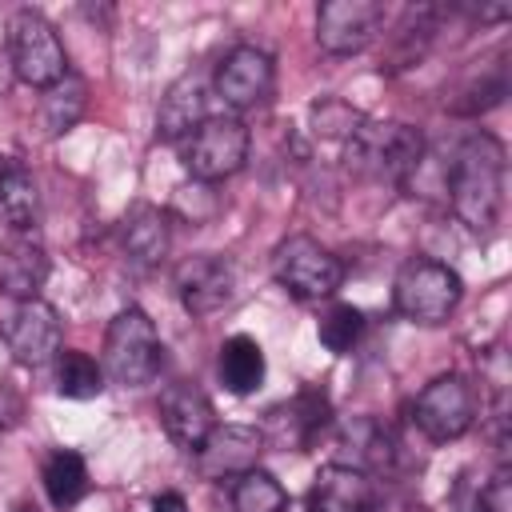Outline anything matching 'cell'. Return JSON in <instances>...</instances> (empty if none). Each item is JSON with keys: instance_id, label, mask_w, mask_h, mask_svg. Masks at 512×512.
Returning <instances> with one entry per match:
<instances>
[{"instance_id": "cell-1", "label": "cell", "mask_w": 512, "mask_h": 512, "mask_svg": "<svg viewBox=\"0 0 512 512\" xmlns=\"http://www.w3.org/2000/svg\"><path fill=\"white\" fill-rule=\"evenodd\" d=\"M448 200L464 228L492 236L504 216V144L488 132L468 136L448 164Z\"/></svg>"}, {"instance_id": "cell-2", "label": "cell", "mask_w": 512, "mask_h": 512, "mask_svg": "<svg viewBox=\"0 0 512 512\" xmlns=\"http://www.w3.org/2000/svg\"><path fill=\"white\" fill-rule=\"evenodd\" d=\"M424 164V136L400 120H368L344 140V168L360 180L408 184Z\"/></svg>"}, {"instance_id": "cell-3", "label": "cell", "mask_w": 512, "mask_h": 512, "mask_svg": "<svg viewBox=\"0 0 512 512\" xmlns=\"http://www.w3.org/2000/svg\"><path fill=\"white\" fill-rule=\"evenodd\" d=\"M164 364L160 332L144 308H124L104 332V376L120 388H144Z\"/></svg>"}, {"instance_id": "cell-4", "label": "cell", "mask_w": 512, "mask_h": 512, "mask_svg": "<svg viewBox=\"0 0 512 512\" xmlns=\"http://www.w3.org/2000/svg\"><path fill=\"white\" fill-rule=\"evenodd\" d=\"M8 64H12V76L20 84L40 88V92L60 84L72 72L68 68V52L60 44V32L36 8H20L8 20Z\"/></svg>"}, {"instance_id": "cell-5", "label": "cell", "mask_w": 512, "mask_h": 512, "mask_svg": "<svg viewBox=\"0 0 512 512\" xmlns=\"http://www.w3.org/2000/svg\"><path fill=\"white\" fill-rule=\"evenodd\" d=\"M464 296V284L460 276L432 260V256H416L408 260L400 272H396V284H392V304L404 320H416V324H444L456 304Z\"/></svg>"}, {"instance_id": "cell-6", "label": "cell", "mask_w": 512, "mask_h": 512, "mask_svg": "<svg viewBox=\"0 0 512 512\" xmlns=\"http://www.w3.org/2000/svg\"><path fill=\"white\" fill-rule=\"evenodd\" d=\"M272 276H276V284L288 296L316 304V300L336 296V288L344 284V264L320 240L296 232V236H288V240L276 244V252H272Z\"/></svg>"}, {"instance_id": "cell-7", "label": "cell", "mask_w": 512, "mask_h": 512, "mask_svg": "<svg viewBox=\"0 0 512 512\" xmlns=\"http://www.w3.org/2000/svg\"><path fill=\"white\" fill-rule=\"evenodd\" d=\"M248 144L252 136L240 116H208L192 136L180 140V164L192 172V180L216 184L244 168Z\"/></svg>"}, {"instance_id": "cell-8", "label": "cell", "mask_w": 512, "mask_h": 512, "mask_svg": "<svg viewBox=\"0 0 512 512\" xmlns=\"http://www.w3.org/2000/svg\"><path fill=\"white\" fill-rule=\"evenodd\" d=\"M416 428L436 440V444H448V440H460L472 424H476V388L460 376V372H448V376H436L432 384H424V392L416 396Z\"/></svg>"}, {"instance_id": "cell-9", "label": "cell", "mask_w": 512, "mask_h": 512, "mask_svg": "<svg viewBox=\"0 0 512 512\" xmlns=\"http://www.w3.org/2000/svg\"><path fill=\"white\" fill-rule=\"evenodd\" d=\"M380 0H324L316 8V44L332 56H356L384 32Z\"/></svg>"}, {"instance_id": "cell-10", "label": "cell", "mask_w": 512, "mask_h": 512, "mask_svg": "<svg viewBox=\"0 0 512 512\" xmlns=\"http://www.w3.org/2000/svg\"><path fill=\"white\" fill-rule=\"evenodd\" d=\"M272 84H276V64L264 48L256 44H236L224 52V60L216 64V76H212V88L216 96L244 112V108H256L272 96Z\"/></svg>"}, {"instance_id": "cell-11", "label": "cell", "mask_w": 512, "mask_h": 512, "mask_svg": "<svg viewBox=\"0 0 512 512\" xmlns=\"http://www.w3.org/2000/svg\"><path fill=\"white\" fill-rule=\"evenodd\" d=\"M4 340H8V352L24 368H40V364L56 360L64 328H60L56 308L48 300L32 296V300H16V308H12L8 324H4Z\"/></svg>"}, {"instance_id": "cell-12", "label": "cell", "mask_w": 512, "mask_h": 512, "mask_svg": "<svg viewBox=\"0 0 512 512\" xmlns=\"http://www.w3.org/2000/svg\"><path fill=\"white\" fill-rule=\"evenodd\" d=\"M176 296H180L184 312H192V316L220 312L236 296V268H232V260L212 256V252L188 256L176 268Z\"/></svg>"}, {"instance_id": "cell-13", "label": "cell", "mask_w": 512, "mask_h": 512, "mask_svg": "<svg viewBox=\"0 0 512 512\" xmlns=\"http://www.w3.org/2000/svg\"><path fill=\"white\" fill-rule=\"evenodd\" d=\"M264 432L248 428V424H216L212 436L200 444L196 452V468L204 480H236L248 468H256L260 452H264Z\"/></svg>"}, {"instance_id": "cell-14", "label": "cell", "mask_w": 512, "mask_h": 512, "mask_svg": "<svg viewBox=\"0 0 512 512\" xmlns=\"http://www.w3.org/2000/svg\"><path fill=\"white\" fill-rule=\"evenodd\" d=\"M160 424L172 436V444H180L184 452L196 456L200 444L216 428V408H212V400L196 384L180 380V384H168L164 396H160Z\"/></svg>"}, {"instance_id": "cell-15", "label": "cell", "mask_w": 512, "mask_h": 512, "mask_svg": "<svg viewBox=\"0 0 512 512\" xmlns=\"http://www.w3.org/2000/svg\"><path fill=\"white\" fill-rule=\"evenodd\" d=\"M376 484L356 464H328L316 472L308 512H372Z\"/></svg>"}, {"instance_id": "cell-16", "label": "cell", "mask_w": 512, "mask_h": 512, "mask_svg": "<svg viewBox=\"0 0 512 512\" xmlns=\"http://www.w3.org/2000/svg\"><path fill=\"white\" fill-rule=\"evenodd\" d=\"M328 424V400L320 392H300L292 396L288 404H276L268 412V428H264V440L268 444H284V448H312L316 436L324 432Z\"/></svg>"}, {"instance_id": "cell-17", "label": "cell", "mask_w": 512, "mask_h": 512, "mask_svg": "<svg viewBox=\"0 0 512 512\" xmlns=\"http://www.w3.org/2000/svg\"><path fill=\"white\" fill-rule=\"evenodd\" d=\"M208 92H204V80L196 72H184L180 80L168 84V92L160 96V108H156V136L160 140H184L192 136L208 116Z\"/></svg>"}, {"instance_id": "cell-18", "label": "cell", "mask_w": 512, "mask_h": 512, "mask_svg": "<svg viewBox=\"0 0 512 512\" xmlns=\"http://www.w3.org/2000/svg\"><path fill=\"white\" fill-rule=\"evenodd\" d=\"M120 244L136 268H156L172 248L168 212H160L156 204H132L120 224Z\"/></svg>"}, {"instance_id": "cell-19", "label": "cell", "mask_w": 512, "mask_h": 512, "mask_svg": "<svg viewBox=\"0 0 512 512\" xmlns=\"http://www.w3.org/2000/svg\"><path fill=\"white\" fill-rule=\"evenodd\" d=\"M48 280V256L36 240L16 236L0 248V292L16 300H32Z\"/></svg>"}, {"instance_id": "cell-20", "label": "cell", "mask_w": 512, "mask_h": 512, "mask_svg": "<svg viewBox=\"0 0 512 512\" xmlns=\"http://www.w3.org/2000/svg\"><path fill=\"white\" fill-rule=\"evenodd\" d=\"M216 372H220V384L236 396H248L264 384V348L252 340V336H228L220 344V360H216Z\"/></svg>"}, {"instance_id": "cell-21", "label": "cell", "mask_w": 512, "mask_h": 512, "mask_svg": "<svg viewBox=\"0 0 512 512\" xmlns=\"http://www.w3.org/2000/svg\"><path fill=\"white\" fill-rule=\"evenodd\" d=\"M0 216L20 236L36 232V224H40V188H36V176L24 164H8L4 168V180H0Z\"/></svg>"}, {"instance_id": "cell-22", "label": "cell", "mask_w": 512, "mask_h": 512, "mask_svg": "<svg viewBox=\"0 0 512 512\" xmlns=\"http://www.w3.org/2000/svg\"><path fill=\"white\" fill-rule=\"evenodd\" d=\"M44 492L56 508H72L84 500L88 492V468H84V456L72 452V448H60L44 460Z\"/></svg>"}, {"instance_id": "cell-23", "label": "cell", "mask_w": 512, "mask_h": 512, "mask_svg": "<svg viewBox=\"0 0 512 512\" xmlns=\"http://www.w3.org/2000/svg\"><path fill=\"white\" fill-rule=\"evenodd\" d=\"M56 392L68 400H92L104 392V364H96L80 348L56 352Z\"/></svg>"}, {"instance_id": "cell-24", "label": "cell", "mask_w": 512, "mask_h": 512, "mask_svg": "<svg viewBox=\"0 0 512 512\" xmlns=\"http://www.w3.org/2000/svg\"><path fill=\"white\" fill-rule=\"evenodd\" d=\"M84 100H88V88H84V80H80L76 72H68L60 84L44 88V96H40V120H44V132H48V136L68 132V128L80 120Z\"/></svg>"}, {"instance_id": "cell-25", "label": "cell", "mask_w": 512, "mask_h": 512, "mask_svg": "<svg viewBox=\"0 0 512 512\" xmlns=\"http://www.w3.org/2000/svg\"><path fill=\"white\" fill-rule=\"evenodd\" d=\"M284 508H288V492L272 472L248 468L244 476L232 480V512H284Z\"/></svg>"}, {"instance_id": "cell-26", "label": "cell", "mask_w": 512, "mask_h": 512, "mask_svg": "<svg viewBox=\"0 0 512 512\" xmlns=\"http://www.w3.org/2000/svg\"><path fill=\"white\" fill-rule=\"evenodd\" d=\"M316 336H320V344H324L328 352L344 356V352H352L356 340L364 336V312H360L356 304H332V308L320 316Z\"/></svg>"}, {"instance_id": "cell-27", "label": "cell", "mask_w": 512, "mask_h": 512, "mask_svg": "<svg viewBox=\"0 0 512 512\" xmlns=\"http://www.w3.org/2000/svg\"><path fill=\"white\" fill-rule=\"evenodd\" d=\"M308 120H312V132L324 136V140H348L360 124H364V112H356L348 100L340 96H320L312 108H308Z\"/></svg>"}, {"instance_id": "cell-28", "label": "cell", "mask_w": 512, "mask_h": 512, "mask_svg": "<svg viewBox=\"0 0 512 512\" xmlns=\"http://www.w3.org/2000/svg\"><path fill=\"white\" fill-rule=\"evenodd\" d=\"M216 208H220V200H216L212 184H200V180H192V184L176 188V212H180V216H188L192 224H204V220H208Z\"/></svg>"}, {"instance_id": "cell-29", "label": "cell", "mask_w": 512, "mask_h": 512, "mask_svg": "<svg viewBox=\"0 0 512 512\" xmlns=\"http://www.w3.org/2000/svg\"><path fill=\"white\" fill-rule=\"evenodd\" d=\"M476 512H512V472L508 468L492 472V480L484 484V492L476 500Z\"/></svg>"}, {"instance_id": "cell-30", "label": "cell", "mask_w": 512, "mask_h": 512, "mask_svg": "<svg viewBox=\"0 0 512 512\" xmlns=\"http://www.w3.org/2000/svg\"><path fill=\"white\" fill-rule=\"evenodd\" d=\"M152 512H188V500L180 496V492H172V488H164L156 500H152Z\"/></svg>"}, {"instance_id": "cell-31", "label": "cell", "mask_w": 512, "mask_h": 512, "mask_svg": "<svg viewBox=\"0 0 512 512\" xmlns=\"http://www.w3.org/2000/svg\"><path fill=\"white\" fill-rule=\"evenodd\" d=\"M4 168H8V160H4V156H0V180H4Z\"/></svg>"}, {"instance_id": "cell-32", "label": "cell", "mask_w": 512, "mask_h": 512, "mask_svg": "<svg viewBox=\"0 0 512 512\" xmlns=\"http://www.w3.org/2000/svg\"><path fill=\"white\" fill-rule=\"evenodd\" d=\"M16 512H36V508H32V504H20V508H16Z\"/></svg>"}]
</instances>
